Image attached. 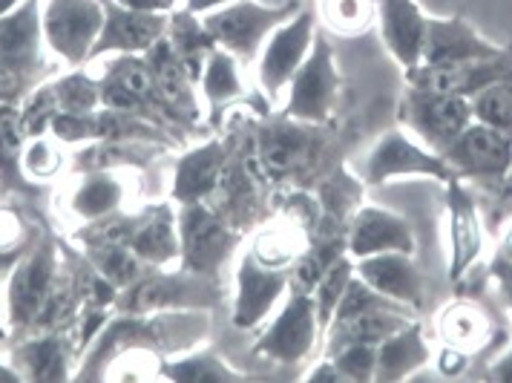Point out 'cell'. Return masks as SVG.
Here are the masks:
<instances>
[{
	"label": "cell",
	"instance_id": "1",
	"mask_svg": "<svg viewBox=\"0 0 512 383\" xmlns=\"http://www.w3.org/2000/svg\"><path fill=\"white\" fill-rule=\"evenodd\" d=\"M400 121L418 133L420 142L429 144L435 153H443L446 144L455 142L464 133V127L475 121V116L469 98L409 87L400 104Z\"/></svg>",
	"mask_w": 512,
	"mask_h": 383
},
{
	"label": "cell",
	"instance_id": "2",
	"mask_svg": "<svg viewBox=\"0 0 512 383\" xmlns=\"http://www.w3.org/2000/svg\"><path fill=\"white\" fill-rule=\"evenodd\" d=\"M441 156L458 179H507L512 168V136L472 121L455 142L446 144Z\"/></svg>",
	"mask_w": 512,
	"mask_h": 383
},
{
	"label": "cell",
	"instance_id": "3",
	"mask_svg": "<svg viewBox=\"0 0 512 383\" xmlns=\"http://www.w3.org/2000/svg\"><path fill=\"white\" fill-rule=\"evenodd\" d=\"M406 75L412 87L472 98L492 81L512 78V49H504L495 58H478V61H461V64H418L406 70Z\"/></svg>",
	"mask_w": 512,
	"mask_h": 383
},
{
	"label": "cell",
	"instance_id": "4",
	"mask_svg": "<svg viewBox=\"0 0 512 383\" xmlns=\"http://www.w3.org/2000/svg\"><path fill=\"white\" fill-rule=\"evenodd\" d=\"M395 176H432L441 182L458 179V173L446 165L441 153L420 147L400 130L386 133L369 159V182L372 185H380Z\"/></svg>",
	"mask_w": 512,
	"mask_h": 383
},
{
	"label": "cell",
	"instance_id": "5",
	"mask_svg": "<svg viewBox=\"0 0 512 383\" xmlns=\"http://www.w3.org/2000/svg\"><path fill=\"white\" fill-rule=\"evenodd\" d=\"M294 6L285 9H262L254 3H233L228 9L210 15L205 21V29L210 32L213 41H219L222 47L239 55V58H251L256 47L262 44V38L282 24L285 15H291Z\"/></svg>",
	"mask_w": 512,
	"mask_h": 383
},
{
	"label": "cell",
	"instance_id": "6",
	"mask_svg": "<svg viewBox=\"0 0 512 383\" xmlns=\"http://www.w3.org/2000/svg\"><path fill=\"white\" fill-rule=\"evenodd\" d=\"M182 242H185V263L193 274L213 271L228 257L233 248V234L219 216L202 208L199 202H187L182 214Z\"/></svg>",
	"mask_w": 512,
	"mask_h": 383
},
{
	"label": "cell",
	"instance_id": "7",
	"mask_svg": "<svg viewBox=\"0 0 512 383\" xmlns=\"http://www.w3.org/2000/svg\"><path fill=\"white\" fill-rule=\"evenodd\" d=\"M504 49L484 41L464 18H429L426 21V44L420 64H461L478 58H495Z\"/></svg>",
	"mask_w": 512,
	"mask_h": 383
},
{
	"label": "cell",
	"instance_id": "8",
	"mask_svg": "<svg viewBox=\"0 0 512 383\" xmlns=\"http://www.w3.org/2000/svg\"><path fill=\"white\" fill-rule=\"evenodd\" d=\"M357 271H360V280L369 283L374 291H380L383 297L395 300L406 309L423 306V283H420L418 265L412 263V254L386 251V254L363 257Z\"/></svg>",
	"mask_w": 512,
	"mask_h": 383
},
{
	"label": "cell",
	"instance_id": "9",
	"mask_svg": "<svg viewBox=\"0 0 512 383\" xmlns=\"http://www.w3.org/2000/svg\"><path fill=\"white\" fill-rule=\"evenodd\" d=\"M349 251L360 260L386 251L415 254V234L403 216L383 208H363L351 222Z\"/></svg>",
	"mask_w": 512,
	"mask_h": 383
},
{
	"label": "cell",
	"instance_id": "10",
	"mask_svg": "<svg viewBox=\"0 0 512 383\" xmlns=\"http://www.w3.org/2000/svg\"><path fill=\"white\" fill-rule=\"evenodd\" d=\"M334 90H337V75L331 67V52H328L326 41H320L314 55L303 64V70H297L294 75L288 113L294 119L323 121L331 107Z\"/></svg>",
	"mask_w": 512,
	"mask_h": 383
},
{
	"label": "cell",
	"instance_id": "11",
	"mask_svg": "<svg viewBox=\"0 0 512 383\" xmlns=\"http://www.w3.org/2000/svg\"><path fill=\"white\" fill-rule=\"evenodd\" d=\"M446 199H449V242H452V260H449V277L461 280L469 265L478 260L481 245H484V231L478 208L472 196L464 191L458 179L446 182Z\"/></svg>",
	"mask_w": 512,
	"mask_h": 383
},
{
	"label": "cell",
	"instance_id": "12",
	"mask_svg": "<svg viewBox=\"0 0 512 383\" xmlns=\"http://www.w3.org/2000/svg\"><path fill=\"white\" fill-rule=\"evenodd\" d=\"M426 15L415 0H380V32L397 61L412 70L426 44Z\"/></svg>",
	"mask_w": 512,
	"mask_h": 383
},
{
	"label": "cell",
	"instance_id": "13",
	"mask_svg": "<svg viewBox=\"0 0 512 383\" xmlns=\"http://www.w3.org/2000/svg\"><path fill=\"white\" fill-rule=\"evenodd\" d=\"M314 340V303L305 297L303 291H297L291 297V303L285 306L280 320L271 326V332L262 340V352L271 355L274 360H300L311 349Z\"/></svg>",
	"mask_w": 512,
	"mask_h": 383
},
{
	"label": "cell",
	"instance_id": "14",
	"mask_svg": "<svg viewBox=\"0 0 512 383\" xmlns=\"http://www.w3.org/2000/svg\"><path fill=\"white\" fill-rule=\"evenodd\" d=\"M98 24H101V12L93 0H55L49 9V38L70 58H78L90 47Z\"/></svg>",
	"mask_w": 512,
	"mask_h": 383
},
{
	"label": "cell",
	"instance_id": "15",
	"mask_svg": "<svg viewBox=\"0 0 512 383\" xmlns=\"http://www.w3.org/2000/svg\"><path fill=\"white\" fill-rule=\"evenodd\" d=\"M311 29H314V21L305 12L274 35V41L268 44L265 58H262V84L268 90H277L280 84L297 75L305 49L311 44Z\"/></svg>",
	"mask_w": 512,
	"mask_h": 383
},
{
	"label": "cell",
	"instance_id": "16",
	"mask_svg": "<svg viewBox=\"0 0 512 383\" xmlns=\"http://www.w3.org/2000/svg\"><path fill=\"white\" fill-rule=\"evenodd\" d=\"M285 277L277 268H254L251 260H245L239 268V297H236V326H254L256 320H262L271 312V306L277 303Z\"/></svg>",
	"mask_w": 512,
	"mask_h": 383
},
{
	"label": "cell",
	"instance_id": "17",
	"mask_svg": "<svg viewBox=\"0 0 512 383\" xmlns=\"http://www.w3.org/2000/svg\"><path fill=\"white\" fill-rule=\"evenodd\" d=\"M429 360V346L423 340L418 323H406L400 332L386 337L377 346V369L374 378L377 381H403L409 378L418 366Z\"/></svg>",
	"mask_w": 512,
	"mask_h": 383
},
{
	"label": "cell",
	"instance_id": "18",
	"mask_svg": "<svg viewBox=\"0 0 512 383\" xmlns=\"http://www.w3.org/2000/svg\"><path fill=\"white\" fill-rule=\"evenodd\" d=\"M438 332H441L446 349H455L461 355L478 352L487 346L489 335H492V323H489L487 312L469 300H458L452 306H446L438 320Z\"/></svg>",
	"mask_w": 512,
	"mask_h": 383
},
{
	"label": "cell",
	"instance_id": "19",
	"mask_svg": "<svg viewBox=\"0 0 512 383\" xmlns=\"http://www.w3.org/2000/svg\"><path fill=\"white\" fill-rule=\"evenodd\" d=\"M256 156L265 173L285 176L314 159V144H311V136L300 127H274V130H265Z\"/></svg>",
	"mask_w": 512,
	"mask_h": 383
},
{
	"label": "cell",
	"instance_id": "20",
	"mask_svg": "<svg viewBox=\"0 0 512 383\" xmlns=\"http://www.w3.org/2000/svg\"><path fill=\"white\" fill-rule=\"evenodd\" d=\"M222 168H225V156L219 144L190 153L187 159H182L179 173H176V196L185 202H202L205 196L216 191Z\"/></svg>",
	"mask_w": 512,
	"mask_h": 383
},
{
	"label": "cell",
	"instance_id": "21",
	"mask_svg": "<svg viewBox=\"0 0 512 383\" xmlns=\"http://www.w3.org/2000/svg\"><path fill=\"white\" fill-rule=\"evenodd\" d=\"M49 297V254L41 251L18 271L12 283V314L15 320H29L41 312Z\"/></svg>",
	"mask_w": 512,
	"mask_h": 383
},
{
	"label": "cell",
	"instance_id": "22",
	"mask_svg": "<svg viewBox=\"0 0 512 383\" xmlns=\"http://www.w3.org/2000/svg\"><path fill=\"white\" fill-rule=\"evenodd\" d=\"M164 24L150 12H113L104 32V47L118 49H147L153 47L162 35Z\"/></svg>",
	"mask_w": 512,
	"mask_h": 383
},
{
	"label": "cell",
	"instance_id": "23",
	"mask_svg": "<svg viewBox=\"0 0 512 383\" xmlns=\"http://www.w3.org/2000/svg\"><path fill=\"white\" fill-rule=\"evenodd\" d=\"M150 72H153V84L162 93V98L173 107H190V93H187V72L182 61L176 58V52L170 44H153V58H150Z\"/></svg>",
	"mask_w": 512,
	"mask_h": 383
},
{
	"label": "cell",
	"instance_id": "24",
	"mask_svg": "<svg viewBox=\"0 0 512 383\" xmlns=\"http://www.w3.org/2000/svg\"><path fill=\"white\" fill-rule=\"evenodd\" d=\"M472 104V116L481 124H489L501 133L512 136V78L492 81L489 87L478 90L469 98Z\"/></svg>",
	"mask_w": 512,
	"mask_h": 383
},
{
	"label": "cell",
	"instance_id": "25",
	"mask_svg": "<svg viewBox=\"0 0 512 383\" xmlns=\"http://www.w3.org/2000/svg\"><path fill=\"white\" fill-rule=\"evenodd\" d=\"M173 52L182 61L187 78H196L202 72V64H208V55L213 52V38L208 29H199L193 18L182 15L173 24Z\"/></svg>",
	"mask_w": 512,
	"mask_h": 383
},
{
	"label": "cell",
	"instance_id": "26",
	"mask_svg": "<svg viewBox=\"0 0 512 383\" xmlns=\"http://www.w3.org/2000/svg\"><path fill=\"white\" fill-rule=\"evenodd\" d=\"M32 44H35V15H32V9H24L15 18L0 21V61L21 64L24 58H29Z\"/></svg>",
	"mask_w": 512,
	"mask_h": 383
},
{
	"label": "cell",
	"instance_id": "27",
	"mask_svg": "<svg viewBox=\"0 0 512 383\" xmlns=\"http://www.w3.org/2000/svg\"><path fill=\"white\" fill-rule=\"evenodd\" d=\"M136 254L150 260V263H164L176 254V234L170 225V216L164 211H156L153 219L147 225H141V231L136 234Z\"/></svg>",
	"mask_w": 512,
	"mask_h": 383
},
{
	"label": "cell",
	"instance_id": "28",
	"mask_svg": "<svg viewBox=\"0 0 512 383\" xmlns=\"http://www.w3.org/2000/svg\"><path fill=\"white\" fill-rule=\"evenodd\" d=\"M351 268L349 260H337V263L328 265V271L323 274V280L317 283V320L328 323L331 314L337 312L343 294L351 283Z\"/></svg>",
	"mask_w": 512,
	"mask_h": 383
},
{
	"label": "cell",
	"instance_id": "29",
	"mask_svg": "<svg viewBox=\"0 0 512 383\" xmlns=\"http://www.w3.org/2000/svg\"><path fill=\"white\" fill-rule=\"evenodd\" d=\"M205 93L213 104H222L239 93V78L233 70V58L228 52H210L205 67Z\"/></svg>",
	"mask_w": 512,
	"mask_h": 383
},
{
	"label": "cell",
	"instance_id": "30",
	"mask_svg": "<svg viewBox=\"0 0 512 383\" xmlns=\"http://www.w3.org/2000/svg\"><path fill=\"white\" fill-rule=\"evenodd\" d=\"M334 366L340 369L343 378H354V381H369L374 378L377 369V346L372 343H346L340 349H334Z\"/></svg>",
	"mask_w": 512,
	"mask_h": 383
},
{
	"label": "cell",
	"instance_id": "31",
	"mask_svg": "<svg viewBox=\"0 0 512 383\" xmlns=\"http://www.w3.org/2000/svg\"><path fill=\"white\" fill-rule=\"evenodd\" d=\"M196 291V283H179V280H150L133 294L130 300V309H156V306H167V303H179V300H187L185 294Z\"/></svg>",
	"mask_w": 512,
	"mask_h": 383
},
{
	"label": "cell",
	"instance_id": "32",
	"mask_svg": "<svg viewBox=\"0 0 512 383\" xmlns=\"http://www.w3.org/2000/svg\"><path fill=\"white\" fill-rule=\"evenodd\" d=\"M110 84H116L127 96L136 98V104L150 96L153 87H156L153 84V72L147 70V67H141L139 61H121L116 72H113V78H110Z\"/></svg>",
	"mask_w": 512,
	"mask_h": 383
},
{
	"label": "cell",
	"instance_id": "33",
	"mask_svg": "<svg viewBox=\"0 0 512 383\" xmlns=\"http://www.w3.org/2000/svg\"><path fill=\"white\" fill-rule=\"evenodd\" d=\"M328 21L340 29H360L372 18V0H328Z\"/></svg>",
	"mask_w": 512,
	"mask_h": 383
},
{
	"label": "cell",
	"instance_id": "34",
	"mask_svg": "<svg viewBox=\"0 0 512 383\" xmlns=\"http://www.w3.org/2000/svg\"><path fill=\"white\" fill-rule=\"evenodd\" d=\"M116 202H118V185L116 182H107V179H93L84 191L78 193V199H75L78 211H84V214H90V216L110 211Z\"/></svg>",
	"mask_w": 512,
	"mask_h": 383
},
{
	"label": "cell",
	"instance_id": "35",
	"mask_svg": "<svg viewBox=\"0 0 512 383\" xmlns=\"http://www.w3.org/2000/svg\"><path fill=\"white\" fill-rule=\"evenodd\" d=\"M101 268H104V274H107L113 283L124 286V283H130V280L139 274V260H136V254L127 251L124 245H107V251H104V257H101Z\"/></svg>",
	"mask_w": 512,
	"mask_h": 383
},
{
	"label": "cell",
	"instance_id": "36",
	"mask_svg": "<svg viewBox=\"0 0 512 383\" xmlns=\"http://www.w3.org/2000/svg\"><path fill=\"white\" fill-rule=\"evenodd\" d=\"M291 248H294V242L282 237L280 231H271V234L259 237V242H256V260L268 265V268H280L291 257Z\"/></svg>",
	"mask_w": 512,
	"mask_h": 383
},
{
	"label": "cell",
	"instance_id": "37",
	"mask_svg": "<svg viewBox=\"0 0 512 383\" xmlns=\"http://www.w3.org/2000/svg\"><path fill=\"white\" fill-rule=\"evenodd\" d=\"M21 150V133H18V121L9 110H0V168L12 170L15 159Z\"/></svg>",
	"mask_w": 512,
	"mask_h": 383
},
{
	"label": "cell",
	"instance_id": "38",
	"mask_svg": "<svg viewBox=\"0 0 512 383\" xmlns=\"http://www.w3.org/2000/svg\"><path fill=\"white\" fill-rule=\"evenodd\" d=\"M29 360H32V369H35V378H41V381H55V378H61V355H58V346L55 343H38V346H32L29 349Z\"/></svg>",
	"mask_w": 512,
	"mask_h": 383
},
{
	"label": "cell",
	"instance_id": "39",
	"mask_svg": "<svg viewBox=\"0 0 512 383\" xmlns=\"http://www.w3.org/2000/svg\"><path fill=\"white\" fill-rule=\"evenodd\" d=\"M61 104L78 113V110H90L95 104V87L87 78H70L61 84Z\"/></svg>",
	"mask_w": 512,
	"mask_h": 383
},
{
	"label": "cell",
	"instance_id": "40",
	"mask_svg": "<svg viewBox=\"0 0 512 383\" xmlns=\"http://www.w3.org/2000/svg\"><path fill=\"white\" fill-rule=\"evenodd\" d=\"M173 378H187V381H228L231 375L222 372L216 360H185V366L173 369Z\"/></svg>",
	"mask_w": 512,
	"mask_h": 383
},
{
	"label": "cell",
	"instance_id": "41",
	"mask_svg": "<svg viewBox=\"0 0 512 383\" xmlns=\"http://www.w3.org/2000/svg\"><path fill=\"white\" fill-rule=\"evenodd\" d=\"M49 116H52V96L49 93H38V96L32 98L29 110H26L24 130L26 133H41L44 124L49 121Z\"/></svg>",
	"mask_w": 512,
	"mask_h": 383
},
{
	"label": "cell",
	"instance_id": "42",
	"mask_svg": "<svg viewBox=\"0 0 512 383\" xmlns=\"http://www.w3.org/2000/svg\"><path fill=\"white\" fill-rule=\"evenodd\" d=\"M492 274L504 283V288L512 286V234L504 242V248L498 251V257L492 263Z\"/></svg>",
	"mask_w": 512,
	"mask_h": 383
},
{
	"label": "cell",
	"instance_id": "43",
	"mask_svg": "<svg viewBox=\"0 0 512 383\" xmlns=\"http://www.w3.org/2000/svg\"><path fill=\"white\" fill-rule=\"evenodd\" d=\"M55 133H61L64 139H81V136L95 133V127H90L87 121L72 119V116H58L55 119Z\"/></svg>",
	"mask_w": 512,
	"mask_h": 383
},
{
	"label": "cell",
	"instance_id": "44",
	"mask_svg": "<svg viewBox=\"0 0 512 383\" xmlns=\"http://www.w3.org/2000/svg\"><path fill=\"white\" fill-rule=\"evenodd\" d=\"M26 165H29V170H32V173H38V176H47L49 170H55L58 159H55V153H52L49 147H35V150L29 153Z\"/></svg>",
	"mask_w": 512,
	"mask_h": 383
},
{
	"label": "cell",
	"instance_id": "45",
	"mask_svg": "<svg viewBox=\"0 0 512 383\" xmlns=\"http://www.w3.org/2000/svg\"><path fill=\"white\" fill-rule=\"evenodd\" d=\"M124 3L127 9H136V12H159V9H167L173 0H118Z\"/></svg>",
	"mask_w": 512,
	"mask_h": 383
},
{
	"label": "cell",
	"instance_id": "46",
	"mask_svg": "<svg viewBox=\"0 0 512 383\" xmlns=\"http://www.w3.org/2000/svg\"><path fill=\"white\" fill-rule=\"evenodd\" d=\"M15 93H18V81H15V75L0 64V98H6V101H9Z\"/></svg>",
	"mask_w": 512,
	"mask_h": 383
},
{
	"label": "cell",
	"instance_id": "47",
	"mask_svg": "<svg viewBox=\"0 0 512 383\" xmlns=\"http://www.w3.org/2000/svg\"><path fill=\"white\" fill-rule=\"evenodd\" d=\"M498 381H512V355H507V358L501 360L498 366H495V372H492Z\"/></svg>",
	"mask_w": 512,
	"mask_h": 383
},
{
	"label": "cell",
	"instance_id": "48",
	"mask_svg": "<svg viewBox=\"0 0 512 383\" xmlns=\"http://www.w3.org/2000/svg\"><path fill=\"white\" fill-rule=\"evenodd\" d=\"M219 3H225V0H190V9L196 12V9H210V6H219Z\"/></svg>",
	"mask_w": 512,
	"mask_h": 383
},
{
	"label": "cell",
	"instance_id": "49",
	"mask_svg": "<svg viewBox=\"0 0 512 383\" xmlns=\"http://www.w3.org/2000/svg\"><path fill=\"white\" fill-rule=\"evenodd\" d=\"M12 3H15V0H0V12H6V9H9Z\"/></svg>",
	"mask_w": 512,
	"mask_h": 383
},
{
	"label": "cell",
	"instance_id": "50",
	"mask_svg": "<svg viewBox=\"0 0 512 383\" xmlns=\"http://www.w3.org/2000/svg\"><path fill=\"white\" fill-rule=\"evenodd\" d=\"M507 297H510V306H512V286L507 288Z\"/></svg>",
	"mask_w": 512,
	"mask_h": 383
},
{
	"label": "cell",
	"instance_id": "51",
	"mask_svg": "<svg viewBox=\"0 0 512 383\" xmlns=\"http://www.w3.org/2000/svg\"><path fill=\"white\" fill-rule=\"evenodd\" d=\"M507 182H510V188H512V168H510V176H507Z\"/></svg>",
	"mask_w": 512,
	"mask_h": 383
}]
</instances>
